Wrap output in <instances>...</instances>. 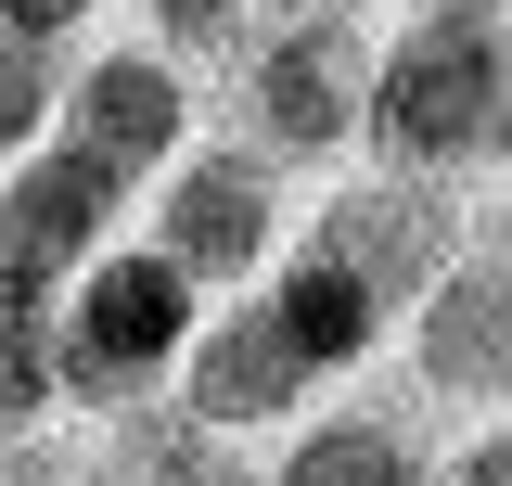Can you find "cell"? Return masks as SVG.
I'll return each mask as SVG.
<instances>
[{"mask_svg": "<svg viewBox=\"0 0 512 486\" xmlns=\"http://www.w3.org/2000/svg\"><path fill=\"white\" fill-rule=\"evenodd\" d=\"M500 90H512V26L461 13V0H423L372 52V167L448 180V167L500 154Z\"/></svg>", "mask_w": 512, "mask_h": 486, "instance_id": "cell-1", "label": "cell"}, {"mask_svg": "<svg viewBox=\"0 0 512 486\" xmlns=\"http://www.w3.org/2000/svg\"><path fill=\"white\" fill-rule=\"evenodd\" d=\"M192 333H205V282L167 243H103L64 282V397L77 410H154V384H180Z\"/></svg>", "mask_w": 512, "mask_h": 486, "instance_id": "cell-2", "label": "cell"}, {"mask_svg": "<svg viewBox=\"0 0 512 486\" xmlns=\"http://www.w3.org/2000/svg\"><path fill=\"white\" fill-rule=\"evenodd\" d=\"M231 77H244L256 154H282V167H320V154L372 141V39H359V26L269 13V26H256V52L231 64Z\"/></svg>", "mask_w": 512, "mask_h": 486, "instance_id": "cell-3", "label": "cell"}, {"mask_svg": "<svg viewBox=\"0 0 512 486\" xmlns=\"http://www.w3.org/2000/svg\"><path fill=\"white\" fill-rule=\"evenodd\" d=\"M320 256H346L359 282H372L397 320L436 295L448 269L474 256V218H461V192L448 180H410V167H372V180H346V192H320V218H308Z\"/></svg>", "mask_w": 512, "mask_h": 486, "instance_id": "cell-4", "label": "cell"}, {"mask_svg": "<svg viewBox=\"0 0 512 486\" xmlns=\"http://www.w3.org/2000/svg\"><path fill=\"white\" fill-rule=\"evenodd\" d=\"M154 243L180 256L192 282H256L282 269V154L256 141H205L154 180Z\"/></svg>", "mask_w": 512, "mask_h": 486, "instance_id": "cell-5", "label": "cell"}, {"mask_svg": "<svg viewBox=\"0 0 512 486\" xmlns=\"http://www.w3.org/2000/svg\"><path fill=\"white\" fill-rule=\"evenodd\" d=\"M128 180L77 141H39L26 167H0V295H64L103 243H116Z\"/></svg>", "mask_w": 512, "mask_h": 486, "instance_id": "cell-6", "label": "cell"}, {"mask_svg": "<svg viewBox=\"0 0 512 486\" xmlns=\"http://www.w3.org/2000/svg\"><path fill=\"white\" fill-rule=\"evenodd\" d=\"M64 141L103 154L116 180H154V167L192 154V77L154 39H103V52H77V77H64Z\"/></svg>", "mask_w": 512, "mask_h": 486, "instance_id": "cell-7", "label": "cell"}, {"mask_svg": "<svg viewBox=\"0 0 512 486\" xmlns=\"http://www.w3.org/2000/svg\"><path fill=\"white\" fill-rule=\"evenodd\" d=\"M308 384L320 371L282 346V320L269 307H205V333H192V359H180V397L192 423H218V435H269V423H308Z\"/></svg>", "mask_w": 512, "mask_h": 486, "instance_id": "cell-8", "label": "cell"}, {"mask_svg": "<svg viewBox=\"0 0 512 486\" xmlns=\"http://www.w3.org/2000/svg\"><path fill=\"white\" fill-rule=\"evenodd\" d=\"M410 371L436 397L512 410V256H461L436 295L410 307Z\"/></svg>", "mask_w": 512, "mask_h": 486, "instance_id": "cell-9", "label": "cell"}, {"mask_svg": "<svg viewBox=\"0 0 512 486\" xmlns=\"http://www.w3.org/2000/svg\"><path fill=\"white\" fill-rule=\"evenodd\" d=\"M256 307L282 320V346H295L308 371H359V359L384 346V333H397V307H384L372 282L346 269V256H320V243H295V256H282V269L256 282Z\"/></svg>", "mask_w": 512, "mask_h": 486, "instance_id": "cell-10", "label": "cell"}, {"mask_svg": "<svg viewBox=\"0 0 512 486\" xmlns=\"http://www.w3.org/2000/svg\"><path fill=\"white\" fill-rule=\"evenodd\" d=\"M269 486H436V474L397 410H320V423H282Z\"/></svg>", "mask_w": 512, "mask_h": 486, "instance_id": "cell-11", "label": "cell"}, {"mask_svg": "<svg viewBox=\"0 0 512 486\" xmlns=\"http://www.w3.org/2000/svg\"><path fill=\"white\" fill-rule=\"evenodd\" d=\"M64 410V295H0V435Z\"/></svg>", "mask_w": 512, "mask_h": 486, "instance_id": "cell-12", "label": "cell"}, {"mask_svg": "<svg viewBox=\"0 0 512 486\" xmlns=\"http://www.w3.org/2000/svg\"><path fill=\"white\" fill-rule=\"evenodd\" d=\"M64 77H77V52H64V39L0 26V167H26V154L64 128Z\"/></svg>", "mask_w": 512, "mask_h": 486, "instance_id": "cell-13", "label": "cell"}, {"mask_svg": "<svg viewBox=\"0 0 512 486\" xmlns=\"http://www.w3.org/2000/svg\"><path fill=\"white\" fill-rule=\"evenodd\" d=\"M256 26H269L256 0H154V52L180 64V77H192V64H244Z\"/></svg>", "mask_w": 512, "mask_h": 486, "instance_id": "cell-14", "label": "cell"}, {"mask_svg": "<svg viewBox=\"0 0 512 486\" xmlns=\"http://www.w3.org/2000/svg\"><path fill=\"white\" fill-rule=\"evenodd\" d=\"M0 486H90V448H52V435H0Z\"/></svg>", "mask_w": 512, "mask_h": 486, "instance_id": "cell-15", "label": "cell"}, {"mask_svg": "<svg viewBox=\"0 0 512 486\" xmlns=\"http://www.w3.org/2000/svg\"><path fill=\"white\" fill-rule=\"evenodd\" d=\"M103 0H0V26H26V39H77Z\"/></svg>", "mask_w": 512, "mask_h": 486, "instance_id": "cell-16", "label": "cell"}, {"mask_svg": "<svg viewBox=\"0 0 512 486\" xmlns=\"http://www.w3.org/2000/svg\"><path fill=\"white\" fill-rule=\"evenodd\" d=\"M448 486H512V423H487L461 461H448Z\"/></svg>", "mask_w": 512, "mask_h": 486, "instance_id": "cell-17", "label": "cell"}, {"mask_svg": "<svg viewBox=\"0 0 512 486\" xmlns=\"http://www.w3.org/2000/svg\"><path fill=\"white\" fill-rule=\"evenodd\" d=\"M500 154H512V90H500Z\"/></svg>", "mask_w": 512, "mask_h": 486, "instance_id": "cell-18", "label": "cell"}, {"mask_svg": "<svg viewBox=\"0 0 512 486\" xmlns=\"http://www.w3.org/2000/svg\"><path fill=\"white\" fill-rule=\"evenodd\" d=\"M461 13H500V0H461Z\"/></svg>", "mask_w": 512, "mask_h": 486, "instance_id": "cell-19", "label": "cell"}]
</instances>
